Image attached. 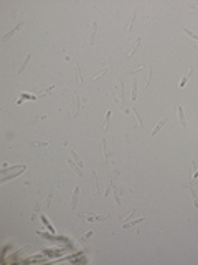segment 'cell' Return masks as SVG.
<instances>
[{
    "label": "cell",
    "mask_w": 198,
    "mask_h": 265,
    "mask_svg": "<svg viewBox=\"0 0 198 265\" xmlns=\"http://www.w3.org/2000/svg\"><path fill=\"white\" fill-rule=\"evenodd\" d=\"M135 15H137V8H134V10H132V15H130L129 23H127V32H130V28H132L134 22H135Z\"/></svg>",
    "instance_id": "obj_17"
},
{
    "label": "cell",
    "mask_w": 198,
    "mask_h": 265,
    "mask_svg": "<svg viewBox=\"0 0 198 265\" xmlns=\"http://www.w3.org/2000/svg\"><path fill=\"white\" fill-rule=\"evenodd\" d=\"M22 27H23V22H20L18 25H17V27H13V28H12V30L7 33V35H4V37H2V42H7V40H10L12 37H13V35L17 33V32H20V30H22Z\"/></svg>",
    "instance_id": "obj_3"
},
{
    "label": "cell",
    "mask_w": 198,
    "mask_h": 265,
    "mask_svg": "<svg viewBox=\"0 0 198 265\" xmlns=\"http://www.w3.org/2000/svg\"><path fill=\"white\" fill-rule=\"evenodd\" d=\"M185 187L190 191V196H191V200H193L195 209H198V197H197V192H195V191H193V187H191V186H188V184H185Z\"/></svg>",
    "instance_id": "obj_9"
},
{
    "label": "cell",
    "mask_w": 198,
    "mask_h": 265,
    "mask_svg": "<svg viewBox=\"0 0 198 265\" xmlns=\"http://www.w3.org/2000/svg\"><path fill=\"white\" fill-rule=\"evenodd\" d=\"M112 186H114V181H112V177L109 179V186H106V191H104V197H107V194H109V191L112 189Z\"/></svg>",
    "instance_id": "obj_30"
},
{
    "label": "cell",
    "mask_w": 198,
    "mask_h": 265,
    "mask_svg": "<svg viewBox=\"0 0 198 265\" xmlns=\"http://www.w3.org/2000/svg\"><path fill=\"white\" fill-rule=\"evenodd\" d=\"M109 217V214L106 215H79L81 220H86V222H98V220H104Z\"/></svg>",
    "instance_id": "obj_1"
},
{
    "label": "cell",
    "mask_w": 198,
    "mask_h": 265,
    "mask_svg": "<svg viewBox=\"0 0 198 265\" xmlns=\"http://www.w3.org/2000/svg\"><path fill=\"white\" fill-rule=\"evenodd\" d=\"M79 192H81V187L78 186L76 189H74V192H73V197H71V204H69V209L71 211H74L78 206V199H79Z\"/></svg>",
    "instance_id": "obj_2"
},
{
    "label": "cell",
    "mask_w": 198,
    "mask_h": 265,
    "mask_svg": "<svg viewBox=\"0 0 198 265\" xmlns=\"http://www.w3.org/2000/svg\"><path fill=\"white\" fill-rule=\"evenodd\" d=\"M142 68H144V66H137L135 70H127V73H129V75H132V76H135V75H137Z\"/></svg>",
    "instance_id": "obj_32"
},
{
    "label": "cell",
    "mask_w": 198,
    "mask_h": 265,
    "mask_svg": "<svg viewBox=\"0 0 198 265\" xmlns=\"http://www.w3.org/2000/svg\"><path fill=\"white\" fill-rule=\"evenodd\" d=\"M182 30H183V32H185V33H187V35H188V37H190V38H191V40H198V35H197V33H195V32H191V30H190V28H187V27H183V28H182Z\"/></svg>",
    "instance_id": "obj_23"
},
{
    "label": "cell",
    "mask_w": 198,
    "mask_h": 265,
    "mask_svg": "<svg viewBox=\"0 0 198 265\" xmlns=\"http://www.w3.org/2000/svg\"><path fill=\"white\" fill-rule=\"evenodd\" d=\"M152 76H154V68L152 66H150V68H148V80L145 81V85H144V88L147 90L148 86H150V81H152Z\"/></svg>",
    "instance_id": "obj_24"
},
{
    "label": "cell",
    "mask_w": 198,
    "mask_h": 265,
    "mask_svg": "<svg viewBox=\"0 0 198 265\" xmlns=\"http://www.w3.org/2000/svg\"><path fill=\"white\" fill-rule=\"evenodd\" d=\"M197 181H198V171H195V173H193V181H191V182H187V184L191 186V184H195Z\"/></svg>",
    "instance_id": "obj_36"
},
{
    "label": "cell",
    "mask_w": 198,
    "mask_h": 265,
    "mask_svg": "<svg viewBox=\"0 0 198 265\" xmlns=\"http://www.w3.org/2000/svg\"><path fill=\"white\" fill-rule=\"evenodd\" d=\"M69 154H71V158L74 159V162H76V164L79 166V167H83V161H81V158L76 154V151H74V149H71V151H69Z\"/></svg>",
    "instance_id": "obj_19"
},
{
    "label": "cell",
    "mask_w": 198,
    "mask_h": 265,
    "mask_svg": "<svg viewBox=\"0 0 198 265\" xmlns=\"http://www.w3.org/2000/svg\"><path fill=\"white\" fill-rule=\"evenodd\" d=\"M25 167H27L25 164H18V166H7V164H4V167H2V171H0V173L5 174L8 169H25Z\"/></svg>",
    "instance_id": "obj_12"
},
{
    "label": "cell",
    "mask_w": 198,
    "mask_h": 265,
    "mask_svg": "<svg viewBox=\"0 0 198 265\" xmlns=\"http://www.w3.org/2000/svg\"><path fill=\"white\" fill-rule=\"evenodd\" d=\"M191 73H193V68H190V70H188V71H187V75H185V76L182 78V81H180V88H183V86H185V85L188 83V80H190Z\"/></svg>",
    "instance_id": "obj_14"
},
{
    "label": "cell",
    "mask_w": 198,
    "mask_h": 265,
    "mask_svg": "<svg viewBox=\"0 0 198 265\" xmlns=\"http://www.w3.org/2000/svg\"><path fill=\"white\" fill-rule=\"evenodd\" d=\"M74 70H76V81L78 83H83V75H81L79 63H74Z\"/></svg>",
    "instance_id": "obj_20"
},
{
    "label": "cell",
    "mask_w": 198,
    "mask_h": 265,
    "mask_svg": "<svg viewBox=\"0 0 198 265\" xmlns=\"http://www.w3.org/2000/svg\"><path fill=\"white\" fill-rule=\"evenodd\" d=\"M30 60H31V55L28 53V55H27V58H25V60H23L22 66H20L18 70H17V73H18V75H20V73H23V71H25V68H27V66H28V63H30Z\"/></svg>",
    "instance_id": "obj_11"
},
{
    "label": "cell",
    "mask_w": 198,
    "mask_h": 265,
    "mask_svg": "<svg viewBox=\"0 0 198 265\" xmlns=\"http://www.w3.org/2000/svg\"><path fill=\"white\" fill-rule=\"evenodd\" d=\"M92 234H94V232H92V230H89L86 235H83V237H81V242H86V240H88L89 237H92Z\"/></svg>",
    "instance_id": "obj_35"
},
{
    "label": "cell",
    "mask_w": 198,
    "mask_h": 265,
    "mask_svg": "<svg viewBox=\"0 0 198 265\" xmlns=\"http://www.w3.org/2000/svg\"><path fill=\"white\" fill-rule=\"evenodd\" d=\"M28 144L33 146V148H45V146H48V142H46V141H30Z\"/></svg>",
    "instance_id": "obj_21"
},
{
    "label": "cell",
    "mask_w": 198,
    "mask_h": 265,
    "mask_svg": "<svg viewBox=\"0 0 198 265\" xmlns=\"http://www.w3.org/2000/svg\"><path fill=\"white\" fill-rule=\"evenodd\" d=\"M167 121H168V118H162V119L159 121V124H157V126L154 128V131L150 133V134H152V136H157V134H159V131L162 129V128H164L165 124H167Z\"/></svg>",
    "instance_id": "obj_7"
},
{
    "label": "cell",
    "mask_w": 198,
    "mask_h": 265,
    "mask_svg": "<svg viewBox=\"0 0 198 265\" xmlns=\"http://www.w3.org/2000/svg\"><path fill=\"white\" fill-rule=\"evenodd\" d=\"M66 162H68V164L71 166V167H73V169H74V171H76L78 174H81V167H79V166L76 164V162H74V159H66Z\"/></svg>",
    "instance_id": "obj_22"
},
{
    "label": "cell",
    "mask_w": 198,
    "mask_h": 265,
    "mask_svg": "<svg viewBox=\"0 0 198 265\" xmlns=\"http://www.w3.org/2000/svg\"><path fill=\"white\" fill-rule=\"evenodd\" d=\"M112 191H114V200L117 206H121V197H119V189L117 186H112Z\"/></svg>",
    "instance_id": "obj_25"
},
{
    "label": "cell",
    "mask_w": 198,
    "mask_h": 265,
    "mask_svg": "<svg viewBox=\"0 0 198 265\" xmlns=\"http://www.w3.org/2000/svg\"><path fill=\"white\" fill-rule=\"evenodd\" d=\"M107 71H109V68H106V70H103V71H101V73H99V75H96V76H94V78H92V81H98V80H101V78H103V76H104V75H106V73H107Z\"/></svg>",
    "instance_id": "obj_31"
},
{
    "label": "cell",
    "mask_w": 198,
    "mask_h": 265,
    "mask_svg": "<svg viewBox=\"0 0 198 265\" xmlns=\"http://www.w3.org/2000/svg\"><path fill=\"white\" fill-rule=\"evenodd\" d=\"M40 219H41V222L45 224V227H46V229H48V230L51 232V234H55V227H53V225H51V224L48 222V219H46L45 215H40Z\"/></svg>",
    "instance_id": "obj_18"
},
{
    "label": "cell",
    "mask_w": 198,
    "mask_h": 265,
    "mask_svg": "<svg viewBox=\"0 0 198 265\" xmlns=\"http://www.w3.org/2000/svg\"><path fill=\"white\" fill-rule=\"evenodd\" d=\"M177 115H178V121H180V124H182V128L185 129V128H187V119H185V115H183V108L182 106L177 108Z\"/></svg>",
    "instance_id": "obj_6"
},
{
    "label": "cell",
    "mask_w": 198,
    "mask_h": 265,
    "mask_svg": "<svg viewBox=\"0 0 198 265\" xmlns=\"http://www.w3.org/2000/svg\"><path fill=\"white\" fill-rule=\"evenodd\" d=\"M140 40H142V38H140V37H139V38H137V40H135V43H134V46H132V50H130V53H129V57H132V55H134V53H135V51H137V48H139V46H140Z\"/></svg>",
    "instance_id": "obj_26"
},
{
    "label": "cell",
    "mask_w": 198,
    "mask_h": 265,
    "mask_svg": "<svg viewBox=\"0 0 198 265\" xmlns=\"http://www.w3.org/2000/svg\"><path fill=\"white\" fill-rule=\"evenodd\" d=\"M79 115V98H78V95L73 96V116L76 118V116Z\"/></svg>",
    "instance_id": "obj_5"
},
{
    "label": "cell",
    "mask_w": 198,
    "mask_h": 265,
    "mask_svg": "<svg viewBox=\"0 0 198 265\" xmlns=\"http://www.w3.org/2000/svg\"><path fill=\"white\" fill-rule=\"evenodd\" d=\"M111 116H112V109H107L106 111V121H104V129H107L109 128V119Z\"/></svg>",
    "instance_id": "obj_27"
},
{
    "label": "cell",
    "mask_w": 198,
    "mask_h": 265,
    "mask_svg": "<svg viewBox=\"0 0 198 265\" xmlns=\"http://www.w3.org/2000/svg\"><path fill=\"white\" fill-rule=\"evenodd\" d=\"M92 181H94V189H96V192H99V181H98V176H96V173H92Z\"/></svg>",
    "instance_id": "obj_34"
},
{
    "label": "cell",
    "mask_w": 198,
    "mask_h": 265,
    "mask_svg": "<svg viewBox=\"0 0 198 265\" xmlns=\"http://www.w3.org/2000/svg\"><path fill=\"white\" fill-rule=\"evenodd\" d=\"M101 144H103V158L104 161H107V159H111V153L107 151V142H106V138L101 141Z\"/></svg>",
    "instance_id": "obj_10"
},
{
    "label": "cell",
    "mask_w": 198,
    "mask_h": 265,
    "mask_svg": "<svg viewBox=\"0 0 198 265\" xmlns=\"http://www.w3.org/2000/svg\"><path fill=\"white\" fill-rule=\"evenodd\" d=\"M119 98H121V104L126 106V100H124V83H122V80L119 81Z\"/></svg>",
    "instance_id": "obj_15"
},
{
    "label": "cell",
    "mask_w": 198,
    "mask_h": 265,
    "mask_svg": "<svg viewBox=\"0 0 198 265\" xmlns=\"http://www.w3.org/2000/svg\"><path fill=\"white\" fill-rule=\"evenodd\" d=\"M23 100H38V96L35 95H28V93H22V96L18 98V101H17V104H22Z\"/></svg>",
    "instance_id": "obj_13"
},
{
    "label": "cell",
    "mask_w": 198,
    "mask_h": 265,
    "mask_svg": "<svg viewBox=\"0 0 198 265\" xmlns=\"http://www.w3.org/2000/svg\"><path fill=\"white\" fill-rule=\"evenodd\" d=\"M53 194H55V191L51 189V191H50V194H48V199H46V207H50V206H51V199H53Z\"/></svg>",
    "instance_id": "obj_33"
},
{
    "label": "cell",
    "mask_w": 198,
    "mask_h": 265,
    "mask_svg": "<svg viewBox=\"0 0 198 265\" xmlns=\"http://www.w3.org/2000/svg\"><path fill=\"white\" fill-rule=\"evenodd\" d=\"M96 30H98V23L96 22H92V28H91V35H89V43H94V40H96Z\"/></svg>",
    "instance_id": "obj_16"
},
{
    "label": "cell",
    "mask_w": 198,
    "mask_h": 265,
    "mask_svg": "<svg viewBox=\"0 0 198 265\" xmlns=\"http://www.w3.org/2000/svg\"><path fill=\"white\" fill-rule=\"evenodd\" d=\"M38 211H40V204L36 202V204H35V211H33V214H31L30 220H35V219H36V215H38Z\"/></svg>",
    "instance_id": "obj_29"
},
{
    "label": "cell",
    "mask_w": 198,
    "mask_h": 265,
    "mask_svg": "<svg viewBox=\"0 0 198 265\" xmlns=\"http://www.w3.org/2000/svg\"><path fill=\"white\" fill-rule=\"evenodd\" d=\"M132 113L135 115V119H137V126H142V118H140V115H139V111L135 109V108H132Z\"/></svg>",
    "instance_id": "obj_28"
},
{
    "label": "cell",
    "mask_w": 198,
    "mask_h": 265,
    "mask_svg": "<svg viewBox=\"0 0 198 265\" xmlns=\"http://www.w3.org/2000/svg\"><path fill=\"white\" fill-rule=\"evenodd\" d=\"M144 217H139V219H135V220H129V222H124V225H122V229H130V227H134V225H137V224H140V222H144Z\"/></svg>",
    "instance_id": "obj_8"
},
{
    "label": "cell",
    "mask_w": 198,
    "mask_h": 265,
    "mask_svg": "<svg viewBox=\"0 0 198 265\" xmlns=\"http://www.w3.org/2000/svg\"><path fill=\"white\" fill-rule=\"evenodd\" d=\"M130 100H137V78L132 76V88H130Z\"/></svg>",
    "instance_id": "obj_4"
}]
</instances>
